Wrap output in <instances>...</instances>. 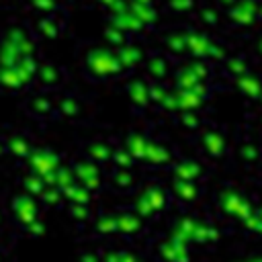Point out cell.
<instances>
[{
    "mask_svg": "<svg viewBox=\"0 0 262 262\" xmlns=\"http://www.w3.org/2000/svg\"><path fill=\"white\" fill-rule=\"evenodd\" d=\"M27 4L39 14V16H43V14H55V12H59V0H27Z\"/></svg>",
    "mask_w": 262,
    "mask_h": 262,
    "instance_id": "5",
    "label": "cell"
},
{
    "mask_svg": "<svg viewBox=\"0 0 262 262\" xmlns=\"http://www.w3.org/2000/svg\"><path fill=\"white\" fill-rule=\"evenodd\" d=\"M258 20H262V6H260V14H258Z\"/></svg>",
    "mask_w": 262,
    "mask_h": 262,
    "instance_id": "11",
    "label": "cell"
},
{
    "mask_svg": "<svg viewBox=\"0 0 262 262\" xmlns=\"http://www.w3.org/2000/svg\"><path fill=\"white\" fill-rule=\"evenodd\" d=\"M164 4L172 14H190L199 10V0H164Z\"/></svg>",
    "mask_w": 262,
    "mask_h": 262,
    "instance_id": "3",
    "label": "cell"
},
{
    "mask_svg": "<svg viewBox=\"0 0 262 262\" xmlns=\"http://www.w3.org/2000/svg\"><path fill=\"white\" fill-rule=\"evenodd\" d=\"M196 16L207 25V27H217L219 20H221V12H219V6H213V4H205V6H199L196 10Z\"/></svg>",
    "mask_w": 262,
    "mask_h": 262,
    "instance_id": "4",
    "label": "cell"
},
{
    "mask_svg": "<svg viewBox=\"0 0 262 262\" xmlns=\"http://www.w3.org/2000/svg\"><path fill=\"white\" fill-rule=\"evenodd\" d=\"M166 43H168V47L172 49V51H182L184 49V45H188V41H186V35H182L180 31H174V33H170L168 35V39H166Z\"/></svg>",
    "mask_w": 262,
    "mask_h": 262,
    "instance_id": "6",
    "label": "cell"
},
{
    "mask_svg": "<svg viewBox=\"0 0 262 262\" xmlns=\"http://www.w3.org/2000/svg\"><path fill=\"white\" fill-rule=\"evenodd\" d=\"M59 12L55 14H43L37 23V33H41L43 37H49V39H55L61 31V20H59Z\"/></svg>",
    "mask_w": 262,
    "mask_h": 262,
    "instance_id": "2",
    "label": "cell"
},
{
    "mask_svg": "<svg viewBox=\"0 0 262 262\" xmlns=\"http://www.w3.org/2000/svg\"><path fill=\"white\" fill-rule=\"evenodd\" d=\"M262 0H239L235 6L225 10V16L229 23L237 27H250L254 20H258Z\"/></svg>",
    "mask_w": 262,
    "mask_h": 262,
    "instance_id": "1",
    "label": "cell"
},
{
    "mask_svg": "<svg viewBox=\"0 0 262 262\" xmlns=\"http://www.w3.org/2000/svg\"><path fill=\"white\" fill-rule=\"evenodd\" d=\"M239 0H215V4L219 6V8H223V10H229L231 6H235Z\"/></svg>",
    "mask_w": 262,
    "mask_h": 262,
    "instance_id": "8",
    "label": "cell"
},
{
    "mask_svg": "<svg viewBox=\"0 0 262 262\" xmlns=\"http://www.w3.org/2000/svg\"><path fill=\"white\" fill-rule=\"evenodd\" d=\"M96 2H98V4H102V6H106V8H113L119 0H96Z\"/></svg>",
    "mask_w": 262,
    "mask_h": 262,
    "instance_id": "9",
    "label": "cell"
},
{
    "mask_svg": "<svg viewBox=\"0 0 262 262\" xmlns=\"http://www.w3.org/2000/svg\"><path fill=\"white\" fill-rule=\"evenodd\" d=\"M104 35H106V39H108L111 43H115V45H123V43H125V31H123V29H119L117 25L106 27Z\"/></svg>",
    "mask_w": 262,
    "mask_h": 262,
    "instance_id": "7",
    "label": "cell"
},
{
    "mask_svg": "<svg viewBox=\"0 0 262 262\" xmlns=\"http://www.w3.org/2000/svg\"><path fill=\"white\" fill-rule=\"evenodd\" d=\"M258 47H260V51H262V37L258 39Z\"/></svg>",
    "mask_w": 262,
    "mask_h": 262,
    "instance_id": "10",
    "label": "cell"
}]
</instances>
